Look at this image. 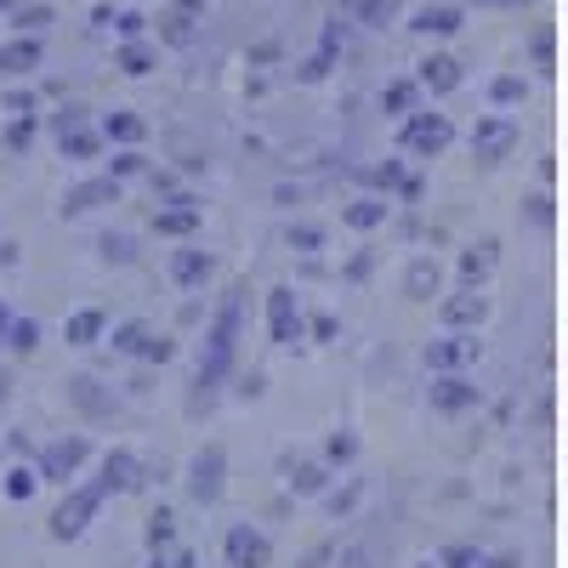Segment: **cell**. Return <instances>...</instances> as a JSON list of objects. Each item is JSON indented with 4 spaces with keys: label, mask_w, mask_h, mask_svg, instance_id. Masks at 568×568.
<instances>
[]
</instances>
